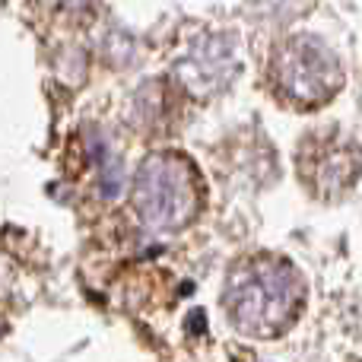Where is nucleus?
Instances as JSON below:
<instances>
[{"mask_svg": "<svg viewBox=\"0 0 362 362\" xmlns=\"http://www.w3.org/2000/svg\"><path fill=\"white\" fill-rule=\"evenodd\" d=\"M204 204V181L197 165L172 150L146 156L134 178V206L153 229H181Z\"/></svg>", "mask_w": 362, "mask_h": 362, "instance_id": "f03ea898", "label": "nucleus"}, {"mask_svg": "<svg viewBox=\"0 0 362 362\" xmlns=\"http://www.w3.org/2000/svg\"><path fill=\"white\" fill-rule=\"evenodd\" d=\"M274 95L296 112H318L344 89L346 74L337 51L315 35H289L267 61Z\"/></svg>", "mask_w": 362, "mask_h": 362, "instance_id": "f257e3e1", "label": "nucleus"}, {"mask_svg": "<svg viewBox=\"0 0 362 362\" xmlns=\"http://www.w3.org/2000/svg\"><path fill=\"white\" fill-rule=\"evenodd\" d=\"M296 172L315 197H340L359 178V150L337 131H315L296 150Z\"/></svg>", "mask_w": 362, "mask_h": 362, "instance_id": "7ed1b4c3", "label": "nucleus"}]
</instances>
